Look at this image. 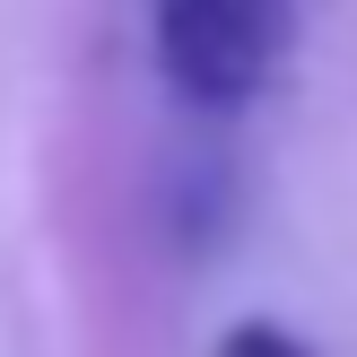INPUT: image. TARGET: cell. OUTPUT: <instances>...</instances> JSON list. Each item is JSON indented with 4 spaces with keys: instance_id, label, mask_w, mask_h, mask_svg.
Listing matches in <instances>:
<instances>
[{
    "instance_id": "obj_1",
    "label": "cell",
    "mask_w": 357,
    "mask_h": 357,
    "mask_svg": "<svg viewBox=\"0 0 357 357\" xmlns=\"http://www.w3.org/2000/svg\"><path fill=\"white\" fill-rule=\"evenodd\" d=\"M157 70L201 114H244L296 44V0H149Z\"/></svg>"
},
{
    "instance_id": "obj_2",
    "label": "cell",
    "mask_w": 357,
    "mask_h": 357,
    "mask_svg": "<svg viewBox=\"0 0 357 357\" xmlns=\"http://www.w3.org/2000/svg\"><path fill=\"white\" fill-rule=\"evenodd\" d=\"M209 357H314L305 340H296L288 323H261V314H244V323H227L218 331V349Z\"/></svg>"
}]
</instances>
